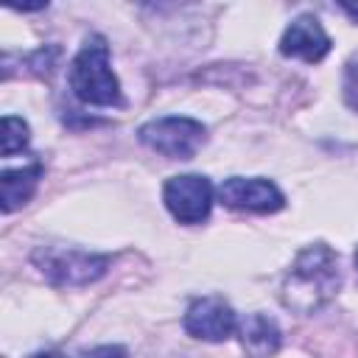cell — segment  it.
Returning a JSON list of instances; mask_svg holds the SVG:
<instances>
[{"label":"cell","instance_id":"4","mask_svg":"<svg viewBox=\"0 0 358 358\" xmlns=\"http://www.w3.org/2000/svg\"><path fill=\"white\" fill-rule=\"evenodd\" d=\"M137 137L151 151L168 157V159H190L207 140V129L193 117H157L137 129Z\"/></svg>","mask_w":358,"mask_h":358},{"label":"cell","instance_id":"3","mask_svg":"<svg viewBox=\"0 0 358 358\" xmlns=\"http://www.w3.org/2000/svg\"><path fill=\"white\" fill-rule=\"evenodd\" d=\"M31 260L42 271V277L59 288L90 285L98 277H103L109 268V255H95V252H84L78 246H62V243L36 246Z\"/></svg>","mask_w":358,"mask_h":358},{"label":"cell","instance_id":"8","mask_svg":"<svg viewBox=\"0 0 358 358\" xmlns=\"http://www.w3.org/2000/svg\"><path fill=\"white\" fill-rule=\"evenodd\" d=\"M280 53L313 64V62H322L330 53V36L324 34V28L316 17L299 14L285 28V34L280 39Z\"/></svg>","mask_w":358,"mask_h":358},{"label":"cell","instance_id":"1","mask_svg":"<svg viewBox=\"0 0 358 358\" xmlns=\"http://www.w3.org/2000/svg\"><path fill=\"white\" fill-rule=\"evenodd\" d=\"M341 288L338 255L327 243L305 246L282 280V305L296 313H316Z\"/></svg>","mask_w":358,"mask_h":358},{"label":"cell","instance_id":"12","mask_svg":"<svg viewBox=\"0 0 358 358\" xmlns=\"http://www.w3.org/2000/svg\"><path fill=\"white\" fill-rule=\"evenodd\" d=\"M341 87H344V101L358 112V64H347Z\"/></svg>","mask_w":358,"mask_h":358},{"label":"cell","instance_id":"11","mask_svg":"<svg viewBox=\"0 0 358 358\" xmlns=\"http://www.w3.org/2000/svg\"><path fill=\"white\" fill-rule=\"evenodd\" d=\"M28 145V123L22 117L6 115L3 117V157H14Z\"/></svg>","mask_w":358,"mask_h":358},{"label":"cell","instance_id":"5","mask_svg":"<svg viewBox=\"0 0 358 358\" xmlns=\"http://www.w3.org/2000/svg\"><path fill=\"white\" fill-rule=\"evenodd\" d=\"M162 201L179 224H201L213 207V185L199 173L171 176L162 187Z\"/></svg>","mask_w":358,"mask_h":358},{"label":"cell","instance_id":"14","mask_svg":"<svg viewBox=\"0 0 358 358\" xmlns=\"http://www.w3.org/2000/svg\"><path fill=\"white\" fill-rule=\"evenodd\" d=\"M28 358H67V355L64 352H56V350H48V352H34Z\"/></svg>","mask_w":358,"mask_h":358},{"label":"cell","instance_id":"9","mask_svg":"<svg viewBox=\"0 0 358 358\" xmlns=\"http://www.w3.org/2000/svg\"><path fill=\"white\" fill-rule=\"evenodd\" d=\"M241 347L249 358H271L280 350V327L266 313H249L238 322Z\"/></svg>","mask_w":358,"mask_h":358},{"label":"cell","instance_id":"2","mask_svg":"<svg viewBox=\"0 0 358 358\" xmlns=\"http://www.w3.org/2000/svg\"><path fill=\"white\" fill-rule=\"evenodd\" d=\"M70 90L81 103L90 106H120V84L117 76L109 67V45L101 34H92L84 39L81 50L76 53L70 73H67Z\"/></svg>","mask_w":358,"mask_h":358},{"label":"cell","instance_id":"16","mask_svg":"<svg viewBox=\"0 0 358 358\" xmlns=\"http://www.w3.org/2000/svg\"><path fill=\"white\" fill-rule=\"evenodd\" d=\"M355 268H358V252H355Z\"/></svg>","mask_w":358,"mask_h":358},{"label":"cell","instance_id":"10","mask_svg":"<svg viewBox=\"0 0 358 358\" xmlns=\"http://www.w3.org/2000/svg\"><path fill=\"white\" fill-rule=\"evenodd\" d=\"M39 179H42V162H31V165H22V168H14V171H3L0 173L3 213H11V210L22 207L34 196Z\"/></svg>","mask_w":358,"mask_h":358},{"label":"cell","instance_id":"7","mask_svg":"<svg viewBox=\"0 0 358 358\" xmlns=\"http://www.w3.org/2000/svg\"><path fill=\"white\" fill-rule=\"evenodd\" d=\"M182 324L193 338L201 341H224L238 333V316L221 296H201L190 302Z\"/></svg>","mask_w":358,"mask_h":358},{"label":"cell","instance_id":"15","mask_svg":"<svg viewBox=\"0 0 358 358\" xmlns=\"http://www.w3.org/2000/svg\"><path fill=\"white\" fill-rule=\"evenodd\" d=\"M341 8H344V11L358 22V3H341Z\"/></svg>","mask_w":358,"mask_h":358},{"label":"cell","instance_id":"13","mask_svg":"<svg viewBox=\"0 0 358 358\" xmlns=\"http://www.w3.org/2000/svg\"><path fill=\"white\" fill-rule=\"evenodd\" d=\"M81 358H126V350L120 344H103V347L81 352Z\"/></svg>","mask_w":358,"mask_h":358},{"label":"cell","instance_id":"6","mask_svg":"<svg viewBox=\"0 0 358 358\" xmlns=\"http://www.w3.org/2000/svg\"><path fill=\"white\" fill-rule=\"evenodd\" d=\"M218 201L229 210L246 213H277L285 204L280 187L263 176H229L218 187Z\"/></svg>","mask_w":358,"mask_h":358}]
</instances>
